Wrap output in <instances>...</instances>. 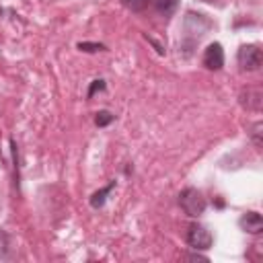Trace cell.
Listing matches in <instances>:
<instances>
[{
  "label": "cell",
  "instance_id": "1",
  "mask_svg": "<svg viewBox=\"0 0 263 263\" xmlns=\"http://www.w3.org/2000/svg\"><path fill=\"white\" fill-rule=\"evenodd\" d=\"M179 205H181V210H183L187 216L199 218V216L205 212L208 201H205V197L201 195V191H197V189H193V187H187V189H183V191L179 193Z\"/></svg>",
  "mask_w": 263,
  "mask_h": 263
},
{
  "label": "cell",
  "instance_id": "2",
  "mask_svg": "<svg viewBox=\"0 0 263 263\" xmlns=\"http://www.w3.org/2000/svg\"><path fill=\"white\" fill-rule=\"evenodd\" d=\"M236 62L240 66L242 72H255L261 68V62H263V53L259 49V45H240L238 53H236Z\"/></svg>",
  "mask_w": 263,
  "mask_h": 263
},
{
  "label": "cell",
  "instance_id": "3",
  "mask_svg": "<svg viewBox=\"0 0 263 263\" xmlns=\"http://www.w3.org/2000/svg\"><path fill=\"white\" fill-rule=\"evenodd\" d=\"M185 240H187V245H189L191 249H195V251H205V249L212 247L214 236H212V232H210L203 224L193 222V224H189V228H187Z\"/></svg>",
  "mask_w": 263,
  "mask_h": 263
},
{
  "label": "cell",
  "instance_id": "4",
  "mask_svg": "<svg viewBox=\"0 0 263 263\" xmlns=\"http://www.w3.org/2000/svg\"><path fill=\"white\" fill-rule=\"evenodd\" d=\"M201 62H203V66H205L208 70H212V72L222 70V68H224V49H222V45H220L218 41L210 43V45L203 49Z\"/></svg>",
  "mask_w": 263,
  "mask_h": 263
},
{
  "label": "cell",
  "instance_id": "5",
  "mask_svg": "<svg viewBox=\"0 0 263 263\" xmlns=\"http://www.w3.org/2000/svg\"><path fill=\"white\" fill-rule=\"evenodd\" d=\"M238 99H240V105H242L245 109H249V111H259V109H261V101H263V92H261L259 86H247V88L240 90Z\"/></svg>",
  "mask_w": 263,
  "mask_h": 263
},
{
  "label": "cell",
  "instance_id": "6",
  "mask_svg": "<svg viewBox=\"0 0 263 263\" xmlns=\"http://www.w3.org/2000/svg\"><path fill=\"white\" fill-rule=\"evenodd\" d=\"M238 226L249 234H259L263 230V218L259 212H245L238 218Z\"/></svg>",
  "mask_w": 263,
  "mask_h": 263
},
{
  "label": "cell",
  "instance_id": "7",
  "mask_svg": "<svg viewBox=\"0 0 263 263\" xmlns=\"http://www.w3.org/2000/svg\"><path fill=\"white\" fill-rule=\"evenodd\" d=\"M152 6H154V10H156L158 14H162V16H171V14L177 10L179 0H152Z\"/></svg>",
  "mask_w": 263,
  "mask_h": 263
},
{
  "label": "cell",
  "instance_id": "8",
  "mask_svg": "<svg viewBox=\"0 0 263 263\" xmlns=\"http://www.w3.org/2000/svg\"><path fill=\"white\" fill-rule=\"evenodd\" d=\"M113 189H115V181H111L107 187H103V189L95 191V193L90 195V205H92V208H103V205H105V199H107V195H109Z\"/></svg>",
  "mask_w": 263,
  "mask_h": 263
},
{
  "label": "cell",
  "instance_id": "9",
  "mask_svg": "<svg viewBox=\"0 0 263 263\" xmlns=\"http://www.w3.org/2000/svg\"><path fill=\"white\" fill-rule=\"evenodd\" d=\"M148 2H150V0H121V4H123L127 10H132V12H142V10L148 6Z\"/></svg>",
  "mask_w": 263,
  "mask_h": 263
},
{
  "label": "cell",
  "instance_id": "10",
  "mask_svg": "<svg viewBox=\"0 0 263 263\" xmlns=\"http://www.w3.org/2000/svg\"><path fill=\"white\" fill-rule=\"evenodd\" d=\"M76 47L80 51H84V53H95V51H105L107 49L103 43H88V41H80Z\"/></svg>",
  "mask_w": 263,
  "mask_h": 263
},
{
  "label": "cell",
  "instance_id": "11",
  "mask_svg": "<svg viewBox=\"0 0 263 263\" xmlns=\"http://www.w3.org/2000/svg\"><path fill=\"white\" fill-rule=\"evenodd\" d=\"M113 121H115V115L109 113V111H99V113L95 115V123H97L99 127H105V125H109V123H113Z\"/></svg>",
  "mask_w": 263,
  "mask_h": 263
},
{
  "label": "cell",
  "instance_id": "12",
  "mask_svg": "<svg viewBox=\"0 0 263 263\" xmlns=\"http://www.w3.org/2000/svg\"><path fill=\"white\" fill-rule=\"evenodd\" d=\"M107 88V84H105V80H101V78H97V80H92L90 82V88H88V92H86V97L88 99H92L95 97V92H103Z\"/></svg>",
  "mask_w": 263,
  "mask_h": 263
},
{
  "label": "cell",
  "instance_id": "13",
  "mask_svg": "<svg viewBox=\"0 0 263 263\" xmlns=\"http://www.w3.org/2000/svg\"><path fill=\"white\" fill-rule=\"evenodd\" d=\"M261 127H263V125H261V121H257V123L253 125V140H255V146H257V148L261 146V140H259V134H261Z\"/></svg>",
  "mask_w": 263,
  "mask_h": 263
},
{
  "label": "cell",
  "instance_id": "14",
  "mask_svg": "<svg viewBox=\"0 0 263 263\" xmlns=\"http://www.w3.org/2000/svg\"><path fill=\"white\" fill-rule=\"evenodd\" d=\"M203 2H216V0H203Z\"/></svg>",
  "mask_w": 263,
  "mask_h": 263
}]
</instances>
